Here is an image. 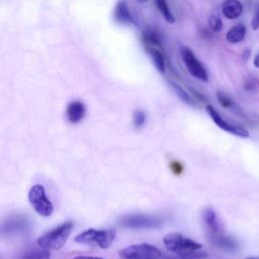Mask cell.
Here are the masks:
<instances>
[{
    "instance_id": "6da1fadb",
    "label": "cell",
    "mask_w": 259,
    "mask_h": 259,
    "mask_svg": "<svg viewBox=\"0 0 259 259\" xmlns=\"http://www.w3.org/2000/svg\"><path fill=\"white\" fill-rule=\"evenodd\" d=\"M165 247L173 253L180 255L184 259H201L206 257V253L200 252L201 244L184 237L179 233H170L164 236Z\"/></svg>"
},
{
    "instance_id": "7a4b0ae2",
    "label": "cell",
    "mask_w": 259,
    "mask_h": 259,
    "mask_svg": "<svg viewBox=\"0 0 259 259\" xmlns=\"http://www.w3.org/2000/svg\"><path fill=\"white\" fill-rule=\"evenodd\" d=\"M72 229H73L72 222L63 223L62 225L56 227L55 229L40 236L37 239L38 247H41L47 250L61 249L67 242V239Z\"/></svg>"
},
{
    "instance_id": "3957f363",
    "label": "cell",
    "mask_w": 259,
    "mask_h": 259,
    "mask_svg": "<svg viewBox=\"0 0 259 259\" xmlns=\"http://www.w3.org/2000/svg\"><path fill=\"white\" fill-rule=\"evenodd\" d=\"M114 230L88 229L75 237V242L83 245L98 246L102 249L108 248L115 239Z\"/></svg>"
},
{
    "instance_id": "277c9868",
    "label": "cell",
    "mask_w": 259,
    "mask_h": 259,
    "mask_svg": "<svg viewBox=\"0 0 259 259\" xmlns=\"http://www.w3.org/2000/svg\"><path fill=\"white\" fill-rule=\"evenodd\" d=\"M121 259H160L161 251L154 245L148 243H140L130 245L119 251Z\"/></svg>"
},
{
    "instance_id": "5b68a950",
    "label": "cell",
    "mask_w": 259,
    "mask_h": 259,
    "mask_svg": "<svg viewBox=\"0 0 259 259\" xmlns=\"http://www.w3.org/2000/svg\"><path fill=\"white\" fill-rule=\"evenodd\" d=\"M28 200L38 214L42 217H50L53 213V203L47 197L46 190L42 185L35 184L30 188L28 192Z\"/></svg>"
},
{
    "instance_id": "8992f818",
    "label": "cell",
    "mask_w": 259,
    "mask_h": 259,
    "mask_svg": "<svg viewBox=\"0 0 259 259\" xmlns=\"http://www.w3.org/2000/svg\"><path fill=\"white\" fill-rule=\"evenodd\" d=\"M163 220L159 217L149 214H127L119 220V225L132 229H153L161 226Z\"/></svg>"
},
{
    "instance_id": "52a82bcc",
    "label": "cell",
    "mask_w": 259,
    "mask_h": 259,
    "mask_svg": "<svg viewBox=\"0 0 259 259\" xmlns=\"http://www.w3.org/2000/svg\"><path fill=\"white\" fill-rule=\"evenodd\" d=\"M181 58L183 60L185 68L191 76L202 82H207L208 74L206 69L201 64V62L197 60L194 53L189 48L184 47L181 49Z\"/></svg>"
},
{
    "instance_id": "ba28073f",
    "label": "cell",
    "mask_w": 259,
    "mask_h": 259,
    "mask_svg": "<svg viewBox=\"0 0 259 259\" xmlns=\"http://www.w3.org/2000/svg\"><path fill=\"white\" fill-rule=\"evenodd\" d=\"M205 110L206 112L208 113V115L210 116V118L212 119V121L222 130L232 134V135H235V136H238V137H241V138H247L249 137V133L247 130H245L244 127L242 126H239V125H235L233 123H230L229 121H227L210 104L206 105L205 106Z\"/></svg>"
},
{
    "instance_id": "9c48e42d",
    "label": "cell",
    "mask_w": 259,
    "mask_h": 259,
    "mask_svg": "<svg viewBox=\"0 0 259 259\" xmlns=\"http://www.w3.org/2000/svg\"><path fill=\"white\" fill-rule=\"evenodd\" d=\"M113 17H114V20L119 24H124V25L136 24L135 19L127 8V4L123 0H120L116 3L113 11Z\"/></svg>"
},
{
    "instance_id": "30bf717a",
    "label": "cell",
    "mask_w": 259,
    "mask_h": 259,
    "mask_svg": "<svg viewBox=\"0 0 259 259\" xmlns=\"http://www.w3.org/2000/svg\"><path fill=\"white\" fill-rule=\"evenodd\" d=\"M243 12V4L240 0H225L222 3V13L227 19H236Z\"/></svg>"
},
{
    "instance_id": "8fae6325",
    "label": "cell",
    "mask_w": 259,
    "mask_h": 259,
    "mask_svg": "<svg viewBox=\"0 0 259 259\" xmlns=\"http://www.w3.org/2000/svg\"><path fill=\"white\" fill-rule=\"evenodd\" d=\"M27 222L22 217H14L0 226V234H11L25 230Z\"/></svg>"
},
{
    "instance_id": "7c38bea8",
    "label": "cell",
    "mask_w": 259,
    "mask_h": 259,
    "mask_svg": "<svg viewBox=\"0 0 259 259\" xmlns=\"http://www.w3.org/2000/svg\"><path fill=\"white\" fill-rule=\"evenodd\" d=\"M66 113L70 122L77 123L85 115V105L81 101H73L67 106Z\"/></svg>"
},
{
    "instance_id": "4fadbf2b",
    "label": "cell",
    "mask_w": 259,
    "mask_h": 259,
    "mask_svg": "<svg viewBox=\"0 0 259 259\" xmlns=\"http://www.w3.org/2000/svg\"><path fill=\"white\" fill-rule=\"evenodd\" d=\"M210 240L213 242L214 245H217L219 248L225 249V250H234L237 248V243L234 239L227 237L225 235H222L220 232L209 234Z\"/></svg>"
},
{
    "instance_id": "5bb4252c",
    "label": "cell",
    "mask_w": 259,
    "mask_h": 259,
    "mask_svg": "<svg viewBox=\"0 0 259 259\" xmlns=\"http://www.w3.org/2000/svg\"><path fill=\"white\" fill-rule=\"evenodd\" d=\"M149 56L151 57L153 64L155 68L157 69L158 72L161 74L165 73L166 70V63H165V58L163 53L161 52V49L158 48H146Z\"/></svg>"
},
{
    "instance_id": "9a60e30c",
    "label": "cell",
    "mask_w": 259,
    "mask_h": 259,
    "mask_svg": "<svg viewBox=\"0 0 259 259\" xmlns=\"http://www.w3.org/2000/svg\"><path fill=\"white\" fill-rule=\"evenodd\" d=\"M246 35V27L242 23L232 26L226 33V39L230 44H238L244 39Z\"/></svg>"
},
{
    "instance_id": "2e32d148",
    "label": "cell",
    "mask_w": 259,
    "mask_h": 259,
    "mask_svg": "<svg viewBox=\"0 0 259 259\" xmlns=\"http://www.w3.org/2000/svg\"><path fill=\"white\" fill-rule=\"evenodd\" d=\"M142 41H143L145 48L162 49L159 34L151 28H146L145 30H143V32H142Z\"/></svg>"
},
{
    "instance_id": "e0dca14e",
    "label": "cell",
    "mask_w": 259,
    "mask_h": 259,
    "mask_svg": "<svg viewBox=\"0 0 259 259\" xmlns=\"http://www.w3.org/2000/svg\"><path fill=\"white\" fill-rule=\"evenodd\" d=\"M202 218H203V221L209 231V234L220 232V226H219V221H218L217 214L211 208H209V207L204 208V210L202 212Z\"/></svg>"
},
{
    "instance_id": "ac0fdd59",
    "label": "cell",
    "mask_w": 259,
    "mask_h": 259,
    "mask_svg": "<svg viewBox=\"0 0 259 259\" xmlns=\"http://www.w3.org/2000/svg\"><path fill=\"white\" fill-rule=\"evenodd\" d=\"M155 1V5L157 7V9L160 11V13L162 14V16L164 17V19L172 24L175 22V18L172 14V12L170 11V8L168 6V3L166 0H154Z\"/></svg>"
},
{
    "instance_id": "d6986e66",
    "label": "cell",
    "mask_w": 259,
    "mask_h": 259,
    "mask_svg": "<svg viewBox=\"0 0 259 259\" xmlns=\"http://www.w3.org/2000/svg\"><path fill=\"white\" fill-rule=\"evenodd\" d=\"M20 259H50V252L40 247V249H29L24 252Z\"/></svg>"
},
{
    "instance_id": "ffe728a7",
    "label": "cell",
    "mask_w": 259,
    "mask_h": 259,
    "mask_svg": "<svg viewBox=\"0 0 259 259\" xmlns=\"http://www.w3.org/2000/svg\"><path fill=\"white\" fill-rule=\"evenodd\" d=\"M169 84H170V86L172 87V89L175 91V93L177 94V96H178L183 102H185V103H187V104H191V103H192L190 96L188 95V93H187L180 85H178L177 83H174V82H169Z\"/></svg>"
},
{
    "instance_id": "44dd1931",
    "label": "cell",
    "mask_w": 259,
    "mask_h": 259,
    "mask_svg": "<svg viewBox=\"0 0 259 259\" xmlns=\"http://www.w3.org/2000/svg\"><path fill=\"white\" fill-rule=\"evenodd\" d=\"M208 25L213 32H219L223 28V21L218 14H211L208 18Z\"/></svg>"
},
{
    "instance_id": "7402d4cb",
    "label": "cell",
    "mask_w": 259,
    "mask_h": 259,
    "mask_svg": "<svg viewBox=\"0 0 259 259\" xmlns=\"http://www.w3.org/2000/svg\"><path fill=\"white\" fill-rule=\"evenodd\" d=\"M217 97H218V100H219V102L222 106H224L226 108H232L234 106L233 99L228 94H226L225 92L218 91L217 92Z\"/></svg>"
},
{
    "instance_id": "603a6c76",
    "label": "cell",
    "mask_w": 259,
    "mask_h": 259,
    "mask_svg": "<svg viewBox=\"0 0 259 259\" xmlns=\"http://www.w3.org/2000/svg\"><path fill=\"white\" fill-rule=\"evenodd\" d=\"M146 121V114L144 111L142 110H136L134 112V115H133V122H134V125L137 126V127H141L144 125Z\"/></svg>"
},
{
    "instance_id": "cb8c5ba5",
    "label": "cell",
    "mask_w": 259,
    "mask_h": 259,
    "mask_svg": "<svg viewBox=\"0 0 259 259\" xmlns=\"http://www.w3.org/2000/svg\"><path fill=\"white\" fill-rule=\"evenodd\" d=\"M251 27L253 30H258L259 29V8L255 12L252 20H251Z\"/></svg>"
},
{
    "instance_id": "d4e9b609",
    "label": "cell",
    "mask_w": 259,
    "mask_h": 259,
    "mask_svg": "<svg viewBox=\"0 0 259 259\" xmlns=\"http://www.w3.org/2000/svg\"><path fill=\"white\" fill-rule=\"evenodd\" d=\"M73 259H103V258L94 257V256H76Z\"/></svg>"
},
{
    "instance_id": "484cf974",
    "label": "cell",
    "mask_w": 259,
    "mask_h": 259,
    "mask_svg": "<svg viewBox=\"0 0 259 259\" xmlns=\"http://www.w3.org/2000/svg\"><path fill=\"white\" fill-rule=\"evenodd\" d=\"M250 54H251V51H250V50H245L244 53H243V58H244V60H248L249 57H250Z\"/></svg>"
},
{
    "instance_id": "4316f807",
    "label": "cell",
    "mask_w": 259,
    "mask_h": 259,
    "mask_svg": "<svg viewBox=\"0 0 259 259\" xmlns=\"http://www.w3.org/2000/svg\"><path fill=\"white\" fill-rule=\"evenodd\" d=\"M253 64H254V66H255L256 68H259V54H258V55H256V57L254 58V62H253Z\"/></svg>"
},
{
    "instance_id": "83f0119b",
    "label": "cell",
    "mask_w": 259,
    "mask_h": 259,
    "mask_svg": "<svg viewBox=\"0 0 259 259\" xmlns=\"http://www.w3.org/2000/svg\"><path fill=\"white\" fill-rule=\"evenodd\" d=\"M248 259H259V258H248Z\"/></svg>"
},
{
    "instance_id": "f1b7e54d",
    "label": "cell",
    "mask_w": 259,
    "mask_h": 259,
    "mask_svg": "<svg viewBox=\"0 0 259 259\" xmlns=\"http://www.w3.org/2000/svg\"><path fill=\"white\" fill-rule=\"evenodd\" d=\"M140 1H148V0H140Z\"/></svg>"
}]
</instances>
